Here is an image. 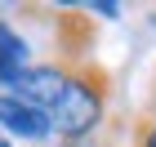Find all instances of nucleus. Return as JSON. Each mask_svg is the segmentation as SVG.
Returning <instances> with one entry per match:
<instances>
[{
    "label": "nucleus",
    "instance_id": "nucleus-6",
    "mask_svg": "<svg viewBox=\"0 0 156 147\" xmlns=\"http://www.w3.org/2000/svg\"><path fill=\"white\" fill-rule=\"evenodd\" d=\"M58 147H107L98 134H89V138H58Z\"/></svg>",
    "mask_w": 156,
    "mask_h": 147
},
{
    "label": "nucleus",
    "instance_id": "nucleus-7",
    "mask_svg": "<svg viewBox=\"0 0 156 147\" xmlns=\"http://www.w3.org/2000/svg\"><path fill=\"white\" fill-rule=\"evenodd\" d=\"M89 13H98V18H120V5H89Z\"/></svg>",
    "mask_w": 156,
    "mask_h": 147
},
{
    "label": "nucleus",
    "instance_id": "nucleus-3",
    "mask_svg": "<svg viewBox=\"0 0 156 147\" xmlns=\"http://www.w3.org/2000/svg\"><path fill=\"white\" fill-rule=\"evenodd\" d=\"M0 129L13 138H31V143H45V138H54V125H49L45 111L27 107V103H18L13 94H0Z\"/></svg>",
    "mask_w": 156,
    "mask_h": 147
},
{
    "label": "nucleus",
    "instance_id": "nucleus-8",
    "mask_svg": "<svg viewBox=\"0 0 156 147\" xmlns=\"http://www.w3.org/2000/svg\"><path fill=\"white\" fill-rule=\"evenodd\" d=\"M147 121H156V76H152V89H147V107H143Z\"/></svg>",
    "mask_w": 156,
    "mask_h": 147
},
{
    "label": "nucleus",
    "instance_id": "nucleus-9",
    "mask_svg": "<svg viewBox=\"0 0 156 147\" xmlns=\"http://www.w3.org/2000/svg\"><path fill=\"white\" fill-rule=\"evenodd\" d=\"M0 147H13V143H9V138H0Z\"/></svg>",
    "mask_w": 156,
    "mask_h": 147
},
{
    "label": "nucleus",
    "instance_id": "nucleus-2",
    "mask_svg": "<svg viewBox=\"0 0 156 147\" xmlns=\"http://www.w3.org/2000/svg\"><path fill=\"white\" fill-rule=\"evenodd\" d=\"M67 80H72V67L58 62V58H45V62H31L5 94H13L18 103H27V107H36V111L49 116L62 103V94H67Z\"/></svg>",
    "mask_w": 156,
    "mask_h": 147
},
{
    "label": "nucleus",
    "instance_id": "nucleus-5",
    "mask_svg": "<svg viewBox=\"0 0 156 147\" xmlns=\"http://www.w3.org/2000/svg\"><path fill=\"white\" fill-rule=\"evenodd\" d=\"M129 147H156V121H147L143 111L129 125Z\"/></svg>",
    "mask_w": 156,
    "mask_h": 147
},
{
    "label": "nucleus",
    "instance_id": "nucleus-1",
    "mask_svg": "<svg viewBox=\"0 0 156 147\" xmlns=\"http://www.w3.org/2000/svg\"><path fill=\"white\" fill-rule=\"evenodd\" d=\"M107 98H112V72L103 62H80L72 67V80H67V94L54 111H49V125L58 138H89L98 125L107 121Z\"/></svg>",
    "mask_w": 156,
    "mask_h": 147
},
{
    "label": "nucleus",
    "instance_id": "nucleus-4",
    "mask_svg": "<svg viewBox=\"0 0 156 147\" xmlns=\"http://www.w3.org/2000/svg\"><path fill=\"white\" fill-rule=\"evenodd\" d=\"M31 62H36V58H31V45L23 40V31H18L9 18H0V85L9 89Z\"/></svg>",
    "mask_w": 156,
    "mask_h": 147
}]
</instances>
